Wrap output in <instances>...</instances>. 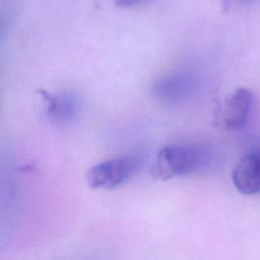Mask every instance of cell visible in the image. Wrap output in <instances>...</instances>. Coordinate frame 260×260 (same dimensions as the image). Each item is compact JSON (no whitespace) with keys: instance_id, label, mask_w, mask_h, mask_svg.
I'll list each match as a JSON object with an SVG mask.
<instances>
[{"instance_id":"obj_1","label":"cell","mask_w":260,"mask_h":260,"mask_svg":"<svg viewBox=\"0 0 260 260\" xmlns=\"http://www.w3.org/2000/svg\"><path fill=\"white\" fill-rule=\"evenodd\" d=\"M213 160L212 151L201 144H169L159 149L151 169L156 180L168 181L207 169Z\"/></svg>"},{"instance_id":"obj_2","label":"cell","mask_w":260,"mask_h":260,"mask_svg":"<svg viewBox=\"0 0 260 260\" xmlns=\"http://www.w3.org/2000/svg\"><path fill=\"white\" fill-rule=\"evenodd\" d=\"M138 166L139 160L136 157L110 158L90 168L86 174V181L92 189H114L127 182L135 174Z\"/></svg>"},{"instance_id":"obj_3","label":"cell","mask_w":260,"mask_h":260,"mask_svg":"<svg viewBox=\"0 0 260 260\" xmlns=\"http://www.w3.org/2000/svg\"><path fill=\"white\" fill-rule=\"evenodd\" d=\"M196 78L189 72H174L160 77L153 84V94L168 104H178L188 100L195 91Z\"/></svg>"},{"instance_id":"obj_4","label":"cell","mask_w":260,"mask_h":260,"mask_svg":"<svg viewBox=\"0 0 260 260\" xmlns=\"http://www.w3.org/2000/svg\"><path fill=\"white\" fill-rule=\"evenodd\" d=\"M254 104L252 91L246 87H239L224 101L221 116L222 123L230 130L244 128L250 118Z\"/></svg>"},{"instance_id":"obj_5","label":"cell","mask_w":260,"mask_h":260,"mask_svg":"<svg viewBox=\"0 0 260 260\" xmlns=\"http://www.w3.org/2000/svg\"><path fill=\"white\" fill-rule=\"evenodd\" d=\"M235 188L242 194L260 193V147L247 152L232 172Z\"/></svg>"},{"instance_id":"obj_6","label":"cell","mask_w":260,"mask_h":260,"mask_svg":"<svg viewBox=\"0 0 260 260\" xmlns=\"http://www.w3.org/2000/svg\"><path fill=\"white\" fill-rule=\"evenodd\" d=\"M47 102V113L51 119L57 123H69L75 119L78 114L79 100L71 92H61L51 94L45 89L39 90Z\"/></svg>"},{"instance_id":"obj_7","label":"cell","mask_w":260,"mask_h":260,"mask_svg":"<svg viewBox=\"0 0 260 260\" xmlns=\"http://www.w3.org/2000/svg\"><path fill=\"white\" fill-rule=\"evenodd\" d=\"M254 1H256V0H221V4H222V8L225 11H228L231 9L246 6L248 4L253 3Z\"/></svg>"},{"instance_id":"obj_8","label":"cell","mask_w":260,"mask_h":260,"mask_svg":"<svg viewBox=\"0 0 260 260\" xmlns=\"http://www.w3.org/2000/svg\"><path fill=\"white\" fill-rule=\"evenodd\" d=\"M147 0H115V3L121 7H130L145 2Z\"/></svg>"}]
</instances>
